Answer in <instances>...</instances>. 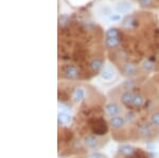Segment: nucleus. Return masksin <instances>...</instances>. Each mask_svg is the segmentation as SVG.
<instances>
[{"label":"nucleus","instance_id":"6ab92c4d","mask_svg":"<svg viewBox=\"0 0 159 158\" xmlns=\"http://www.w3.org/2000/svg\"><path fill=\"white\" fill-rule=\"evenodd\" d=\"M106 37H120V32L118 29H109L108 31H106Z\"/></svg>","mask_w":159,"mask_h":158},{"label":"nucleus","instance_id":"423d86ee","mask_svg":"<svg viewBox=\"0 0 159 158\" xmlns=\"http://www.w3.org/2000/svg\"><path fill=\"white\" fill-rule=\"evenodd\" d=\"M120 72L127 79H134L139 74V69L136 65L132 63H124L120 66Z\"/></svg>","mask_w":159,"mask_h":158},{"label":"nucleus","instance_id":"f03ea898","mask_svg":"<svg viewBox=\"0 0 159 158\" xmlns=\"http://www.w3.org/2000/svg\"><path fill=\"white\" fill-rule=\"evenodd\" d=\"M108 123L111 137L117 141L129 140V124L127 123L124 115L108 118Z\"/></svg>","mask_w":159,"mask_h":158},{"label":"nucleus","instance_id":"9b49d317","mask_svg":"<svg viewBox=\"0 0 159 158\" xmlns=\"http://www.w3.org/2000/svg\"><path fill=\"white\" fill-rule=\"evenodd\" d=\"M121 44L120 37H106L105 38V47L109 51H115L119 49V46Z\"/></svg>","mask_w":159,"mask_h":158},{"label":"nucleus","instance_id":"b1692460","mask_svg":"<svg viewBox=\"0 0 159 158\" xmlns=\"http://www.w3.org/2000/svg\"><path fill=\"white\" fill-rule=\"evenodd\" d=\"M157 58H158V63H159V52H158V54H157Z\"/></svg>","mask_w":159,"mask_h":158},{"label":"nucleus","instance_id":"0eeeda50","mask_svg":"<svg viewBox=\"0 0 159 158\" xmlns=\"http://www.w3.org/2000/svg\"><path fill=\"white\" fill-rule=\"evenodd\" d=\"M110 55H111L110 60L118 66H121L122 64L126 63L127 60H129V54H127L124 49H117L112 51V53H110Z\"/></svg>","mask_w":159,"mask_h":158},{"label":"nucleus","instance_id":"dca6fc26","mask_svg":"<svg viewBox=\"0 0 159 158\" xmlns=\"http://www.w3.org/2000/svg\"><path fill=\"white\" fill-rule=\"evenodd\" d=\"M57 122L60 125H68L71 122V116L67 113H64V111H60L57 115Z\"/></svg>","mask_w":159,"mask_h":158},{"label":"nucleus","instance_id":"aec40b11","mask_svg":"<svg viewBox=\"0 0 159 158\" xmlns=\"http://www.w3.org/2000/svg\"><path fill=\"white\" fill-rule=\"evenodd\" d=\"M130 9V4H129L127 2H122V3L119 4V7H118V10L121 12H126L129 11Z\"/></svg>","mask_w":159,"mask_h":158},{"label":"nucleus","instance_id":"412c9836","mask_svg":"<svg viewBox=\"0 0 159 158\" xmlns=\"http://www.w3.org/2000/svg\"><path fill=\"white\" fill-rule=\"evenodd\" d=\"M138 2H139V4L141 7H151V4H152L153 0H138Z\"/></svg>","mask_w":159,"mask_h":158},{"label":"nucleus","instance_id":"1a4fd4ad","mask_svg":"<svg viewBox=\"0 0 159 158\" xmlns=\"http://www.w3.org/2000/svg\"><path fill=\"white\" fill-rule=\"evenodd\" d=\"M104 66V61L101 57H94L89 63V69L93 74H98V73H101Z\"/></svg>","mask_w":159,"mask_h":158},{"label":"nucleus","instance_id":"20e7f679","mask_svg":"<svg viewBox=\"0 0 159 158\" xmlns=\"http://www.w3.org/2000/svg\"><path fill=\"white\" fill-rule=\"evenodd\" d=\"M104 114L106 115L107 118H112L116 116H121L125 113V106L122 105L117 99L115 98H108L106 103L104 104L103 107Z\"/></svg>","mask_w":159,"mask_h":158},{"label":"nucleus","instance_id":"ddd939ff","mask_svg":"<svg viewBox=\"0 0 159 158\" xmlns=\"http://www.w3.org/2000/svg\"><path fill=\"white\" fill-rule=\"evenodd\" d=\"M115 76H116V71L114 67H111L110 65H105L101 71V78L105 81H110L115 79Z\"/></svg>","mask_w":159,"mask_h":158},{"label":"nucleus","instance_id":"39448f33","mask_svg":"<svg viewBox=\"0 0 159 158\" xmlns=\"http://www.w3.org/2000/svg\"><path fill=\"white\" fill-rule=\"evenodd\" d=\"M81 70L75 65H67L61 70V76L67 81H78L81 78Z\"/></svg>","mask_w":159,"mask_h":158},{"label":"nucleus","instance_id":"6e6552de","mask_svg":"<svg viewBox=\"0 0 159 158\" xmlns=\"http://www.w3.org/2000/svg\"><path fill=\"white\" fill-rule=\"evenodd\" d=\"M87 89L83 86H76L72 91V101L75 103H81L84 100H86L87 96Z\"/></svg>","mask_w":159,"mask_h":158},{"label":"nucleus","instance_id":"a211bd4d","mask_svg":"<svg viewBox=\"0 0 159 158\" xmlns=\"http://www.w3.org/2000/svg\"><path fill=\"white\" fill-rule=\"evenodd\" d=\"M141 68L144 69L145 71H152L154 68H155V65H154V63L151 62L150 60H145L144 62L141 64Z\"/></svg>","mask_w":159,"mask_h":158},{"label":"nucleus","instance_id":"4be33fe9","mask_svg":"<svg viewBox=\"0 0 159 158\" xmlns=\"http://www.w3.org/2000/svg\"><path fill=\"white\" fill-rule=\"evenodd\" d=\"M96 158H107L106 156H104V155H98Z\"/></svg>","mask_w":159,"mask_h":158},{"label":"nucleus","instance_id":"9d476101","mask_svg":"<svg viewBox=\"0 0 159 158\" xmlns=\"http://www.w3.org/2000/svg\"><path fill=\"white\" fill-rule=\"evenodd\" d=\"M145 101H147V98H145V96L141 91H135L132 108L139 109L141 107H143V105L145 104Z\"/></svg>","mask_w":159,"mask_h":158},{"label":"nucleus","instance_id":"f8f14e48","mask_svg":"<svg viewBox=\"0 0 159 158\" xmlns=\"http://www.w3.org/2000/svg\"><path fill=\"white\" fill-rule=\"evenodd\" d=\"M148 121L151 122L154 126L159 127V104L154 106V108H152V111L148 113Z\"/></svg>","mask_w":159,"mask_h":158},{"label":"nucleus","instance_id":"f3484780","mask_svg":"<svg viewBox=\"0 0 159 158\" xmlns=\"http://www.w3.org/2000/svg\"><path fill=\"white\" fill-rule=\"evenodd\" d=\"M134 147H130V146H127V144H123L119 147V154L121 156H129L134 153Z\"/></svg>","mask_w":159,"mask_h":158},{"label":"nucleus","instance_id":"f257e3e1","mask_svg":"<svg viewBox=\"0 0 159 158\" xmlns=\"http://www.w3.org/2000/svg\"><path fill=\"white\" fill-rule=\"evenodd\" d=\"M159 139V127L154 126L151 122H139L129 126V140L135 142H152Z\"/></svg>","mask_w":159,"mask_h":158},{"label":"nucleus","instance_id":"5701e85b","mask_svg":"<svg viewBox=\"0 0 159 158\" xmlns=\"http://www.w3.org/2000/svg\"><path fill=\"white\" fill-rule=\"evenodd\" d=\"M114 158H122V157H121V155H120V154H119V153H118V154H117V155H116V156H115Z\"/></svg>","mask_w":159,"mask_h":158},{"label":"nucleus","instance_id":"7ed1b4c3","mask_svg":"<svg viewBox=\"0 0 159 158\" xmlns=\"http://www.w3.org/2000/svg\"><path fill=\"white\" fill-rule=\"evenodd\" d=\"M109 138L104 135L98 134H88L84 136L83 146L89 151H99L108 143Z\"/></svg>","mask_w":159,"mask_h":158},{"label":"nucleus","instance_id":"4468645a","mask_svg":"<svg viewBox=\"0 0 159 158\" xmlns=\"http://www.w3.org/2000/svg\"><path fill=\"white\" fill-rule=\"evenodd\" d=\"M137 25V19L134 16H126L124 19L122 20V27L124 29L132 30Z\"/></svg>","mask_w":159,"mask_h":158},{"label":"nucleus","instance_id":"2eb2a0df","mask_svg":"<svg viewBox=\"0 0 159 158\" xmlns=\"http://www.w3.org/2000/svg\"><path fill=\"white\" fill-rule=\"evenodd\" d=\"M120 88L124 89V90H130V91H134L135 88L137 87V81L134 79H126V80L123 82L121 85L119 86Z\"/></svg>","mask_w":159,"mask_h":158}]
</instances>
